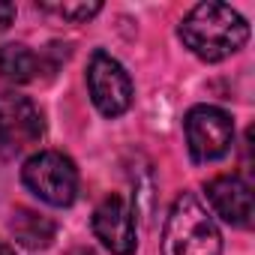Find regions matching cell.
Segmentation results:
<instances>
[{
  "mask_svg": "<svg viewBox=\"0 0 255 255\" xmlns=\"http://www.w3.org/2000/svg\"><path fill=\"white\" fill-rule=\"evenodd\" d=\"M180 39L195 57L216 63L246 45L249 24L237 9H231L225 3H198L183 18Z\"/></svg>",
  "mask_w": 255,
  "mask_h": 255,
  "instance_id": "cell-1",
  "label": "cell"
},
{
  "mask_svg": "<svg viewBox=\"0 0 255 255\" xmlns=\"http://www.w3.org/2000/svg\"><path fill=\"white\" fill-rule=\"evenodd\" d=\"M162 255H222V234L195 192H183L162 228Z\"/></svg>",
  "mask_w": 255,
  "mask_h": 255,
  "instance_id": "cell-2",
  "label": "cell"
},
{
  "mask_svg": "<svg viewBox=\"0 0 255 255\" xmlns=\"http://www.w3.org/2000/svg\"><path fill=\"white\" fill-rule=\"evenodd\" d=\"M24 186L51 207H69L78 192V168L69 156L57 150L33 153L21 168Z\"/></svg>",
  "mask_w": 255,
  "mask_h": 255,
  "instance_id": "cell-3",
  "label": "cell"
},
{
  "mask_svg": "<svg viewBox=\"0 0 255 255\" xmlns=\"http://www.w3.org/2000/svg\"><path fill=\"white\" fill-rule=\"evenodd\" d=\"M186 144L195 162L222 159L234 144V120L228 111L216 105H195L189 108L186 120Z\"/></svg>",
  "mask_w": 255,
  "mask_h": 255,
  "instance_id": "cell-4",
  "label": "cell"
},
{
  "mask_svg": "<svg viewBox=\"0 0 255 255\" xmlns=\"http://www.w3.org/2000/svg\"><path fill=\"white\" fill-rule=\"evenodd\" d=\"M45 132L42 111L21 93H0V156L12 159L39 144Z\"/></svg>",
  "mask_w": 255,
  "mask_h": 255,
  "instance_id": "cell-5",
  "label": "cell"
},
{
  "mask_svg": "<svg viewBox=\"0 0 255 255\" xmlns=\"http://www.w3.org/2000/svg\"><path fill=\"white\" fill-rule=\"evenodd\" d=\"M87 90L99 114L105 117H120L132 105V78L123 69L120 60H114L105 51H93L90 66H87Z\"/></svg>",
  "mask_w": 255,
  "mask_h": 255,
  "instance_id": "cell-6",
  "label": "cell"
},
{
  "mask_svg": "<svg viewBox=\"0 0 255 255\" xmlns=\"http://www.w3.org/2000/svg\"><path fill=\"white\" fill-rule=\"evenodd\" d=\"M93 234L111 255H135V210L123 195H105L93 210Z\"/></svg>",
  "mask_w": 255,
  "mask_h": 255,
  "instance_id": "cell-7",
  "label": "cell"
},
{
  "mask_svg": "<svg viewBox=\"0 0 255 255\" xmlns=\"http://www.w3.org/2000/svg\"><path fill=\"white\" fill-rule=\"evenodd\" d=\"M204 192H207V201L216 210V216H222L228 225H234V228L252 225V216H255L252 186L240 174H219L204 186Z\"/></svg>",
  "mask_w": 255,
  "mask_h": 255,
  "instance_id": "cell-8",
  "label": "cell"
},
{
  "mask_svg": "<svg viewBox=\"0 0 255 255\" xmlns=\"http://www.w3.org/2000/svg\"><path fill=\"white\" fill-rule=\"evenodd\" d=\"M9 228L15 234V240L27 249H48L57 237V225L51 216H42L36 210H27V207H18L9 219Z\"/></svg>",
  "mask_w": 255,
  "mask_h": 255,
  "instance_id": "cell-9",
  "label": "cell"
},
{
  "mask_svg": "<svg viewBox=\"0 0 255 255\" xmlns=\"http://www.w3.org/2000/svg\"><path fill=\"white\" fill-rule=\"evenodd\" d=\"M39 75V57L21 45V42H12V45H3L0 48V78L3 81H12V84H27Z\"/></svg>",
  "mask_w": 255,
  "mask_h": 255,
  "instance_id": "cell-10",
  "label": "cell"
},
{
  "mask_svg": "<svg viewBox=\"0 0 255 255\" xmlns=\"http://www.w3.org/2000/svg\"><path fill=\"white\" fill-rule=\"evenodd\" d=\"M39 9L51 12V15L63 18V21L84 24V21H90L93 15L102 12V3H96V0H93V3H87V0H78V3H39Z\"/></svg>",
  "mask_w": 255,
  "mask_h": 255,
  "instance_id": "cell-11",
  "label": "cell"
},
{
  "mask_svg": "<svg viewBox=\"0 0 255 255\" xmlns=\"http://www.w3.org/2000/svg\"><path fill=\"white\" fill-rule=\"evenodd\" d=\"M15 18V3H6V0H0V33H3Z\"/></svg>",
  "mask_w": 255,
  "mask_h": 255,
  "instance_id": "cell-12",
  "label": "cell"
},
{
  "mask_svg": "<svg viewBox=\"0 0 255 255\" xmlns=\"http://www.w3.org/2000/svg\"><path fill=\"white\" fill-rule=\"evenodd\" d=\"M0 255H15V249H12L6 240H0Z\"/></svg>",
  "mask_w": 255,
  "mask_h": 255,
  "instance_id": "cell-13",
  "label": "cell"
}]
</instances>
